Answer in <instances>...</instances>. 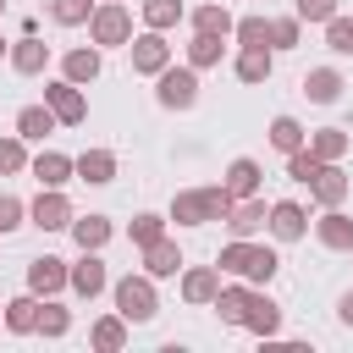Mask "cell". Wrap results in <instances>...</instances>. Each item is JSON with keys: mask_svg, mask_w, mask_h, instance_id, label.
<instances>
[{"mask_svg": "<svg viewBox=\"0 0 353 353\" xmlns=\"http://www.w3.org/2000/svg\"><path fill=\"white\" fill-rule=\"evenodd\" d=\"M221 265H226V270H243V276H259V281H265V276L276 270V254H265V248H226V254H221Z\"/></svg>", "mask_w": 353, "mask_h": 353, "instance_id": "1", "label": "cell"}, {"mask_svg": "<svg viewBox=\"0 0 353 353\" xmlns=\"http://www.w3.org/2000/svg\"><path fill=\"white\" fill-rule=\"evenodd\" d=\"M116 303H121L127 320H149V314H154V292H149L143 281H121V287H116Z\"/></svg>", "mask_w": 353, "mask_h": 353, "instance_id": "2", "label": "cell"}, {"mask_svg": "<svg viewBox=\"0 0 353 353\" xmlns=\"http://www.w3.org/2000/svg\"><path fill=\"white\" fill-rule=\"evenodd\" d=\"M160 99H165V105H193V77H188V72H165Z\"/></svg>", "mask_w": 353, "mask_h": 353, "instance_id": "3", "label": "cell"}, {"mask_svg": "<svg viewBox=\"0 0 353 353\" xmlns=\"http://www.w3.org/2000/svg\"><path fill=\"white\" fill-rule=\"evenodd\" d=\"M270 226H276V237H298L303 232V210L298 204H276L270 210Z\"/></svg>", "mask_w": 353, "mask_h": 353, "instance_id": "4", "label": "cell"}, {"mask_svg": "<svg viewBox=\"0 0 353 353\" xmlns=\"http://www.w3.org/2000/svg\"><path fill=\"white\" fill-rule=\"evenodd\" d=\"M33 221H39L44 232H50V226H66V204L50 193V199H39V204H33Z\"/></svg>", "mask_w": 353, "mask_h": 353, "instance_id": "5", "label": "cell"}, {"mask_svg": "<svg viewBox=\"0 0 353 353\" xmlns=\"http://www.w3.org/2000/svg\"><path fill=\"white\" fill-rule=\"evenodd\" d=\"M165 61V44L160 39H138V50H132V66H143V72H154Z\"/></svg>", "mask_w": 353, "mask_h": 353, "instance_id": "6", "label": "cell"}, {"mask_svg": "<svg viewBox=\"0 0 353 353\" xmlns=\"http://www.w3.org/2000/svg\"><path fill=\"white\" fill-rule=\"evenodd\" d=\"M50 105H55L61 121H77V116H83V99H77L72 88H50Z\"/></svg>", "mask_w": 353, "mask_h": 353, "instance_id": "7", "label": "cell"}, {"mask_svg": "<svg viewBox=\"0 0 353 353\" xmlns=\"http://www.w3.org/2000/svg\"><path fill=\"white\" fill-rule=\"evenodd\" d=\"M72 281H77V292H99V287H105V270H99V259H83V265L72 270Z\"/></svg>", "mask_w": 353, "mask_h": 353, "instance_id": "8", "label": "cell"}, {"mask_svg": "<svg viewBox=\"0 0 353 353\" xmlns=\"http://www.w3.org/2000/svg\"><path fill=\"white\" fill-rule=\"evenodd\" d=\"M72 232H77V243H83V248H99V243H105V232H110V226H105V221H99V215H88V221H77V226H72Z\"/></svg>", "mask_w": 353, "mask_h": 353, "instance_id": "9", "label": "cell"}, {"mask_svg": "<svg viewBox=\"0 0 353 353\" xmlns=\"http://www.w3.org/2000/svg\"><path fill=\"white\" fill-rule=\"evenodd\" d=\"M94 33H99V39H105V44H116V39H121V33H127V17H121V11H105V17H99V22H94Z\"/></svg>", "mask_w": 353, "mask_h": 353, "instance_id": "10", "label": "cell"}, {"mask_svg": "<svg viewBox=\"0 0 353 353\" xmlns=\"http://www.w3.org/2000/svg\"><path fill=\"white\" fill-rule=\"evenodd\" d=\"M303 88H309V99H336V88H342V83H336V72H314Z\"/></svg>", "mask_w": 353, "mask_h": 353, "instance_id": "11", "label": "cell"}, {"mask_svg": "<svg viewBox=\"0 0 353 353\" xmlns=\"http://www.w3.org/2000/svg\"><path fill=\"white\" fill-rule=\"evenodd\" d=\"M17 127H22V138H44L50 132V110H22Z\"/></svg>", "mask_w": 353, "mask_h": 353, "instance_id": "12", "label": "cell"}, {"mask_svg": "<svg viewBox=\"0 0 353 353\" xmlns=\"http://www.w3.org/2000/svg\"><path fill=\"white\" fill-rule=\"evenodd\" d=\"M77 171H83L88 182H110V154H83Z\"/></svg>", "mask_w": 353, "mask_h": 353, "instance_id": "13", "label": "cell"}, {"mask_svg": "<svg viewBox=\"0 0 353 353\" xmlns=\"http://www.w3.org/2000/svg\"><path fill=\"white\" fill-rule=\"evenodd\" d=\"M254 182H259V165L254 160H237L232 165V193H254Z\"/></svg>", "mask_w": 353, "mask_h": 353, "instance_id": "14", "label": "cell"}, {"mask_svg": "<svg viewBox=\"0 0 353 353\" xmlns=\"http://www.w3.org/2000/svg\"><path fill=\"white\" fill-rule=\"evenodd\" d=\"M176 265H182V259H176V248H165V243H154V248H149V270H154V276H171Z\"/></svg>", "mask_w": 353, "mask_h": 353, "instance_id": "15", "label": "cell"}, {"mask_svg": "<svg viewBox=\"0 0 353 353\" xmlns=\"http://www.w3.org/2000/svg\"><path fill=\"white\" fill-rule=\"evenodd\" d=\"M33 287H44V292L61 287V259H39V265H33Z\"/></svg>", "mask_w": 353, "mask_h": 353, "instance_id": "16", "label": "cell"}, {"mask_svg": "<svg viewBox=\"0 0 353 353\" xmlns=\"http://www.w3.org/2000/svg\"><path fill=\"white\" fill-rule=\"evenodd\" d=\"M254 331H276V303H248V314H243Z\"/></svg>", "mask_w": 353, "mask_h": 353, "instance_id": "17", "label": "cell"}, {"mask_svg": "<svg viewBox=\"0 0 353 353\" xmlns=\"http://www.w3.org/2000/svg\"><path fill=\"white\" fill-rule=\"evenodd\" d=\"M66 72H72V77L83 83V77H94V72H99V55H88V50H77V55L66 61Z\"/></svg>", "mask_w": 353, "mask_h": 353, "instance_id": "18", "label": "cell"}, {"mask_svg": "<svg viewBox=\"0 0 353 353\" xmlns=\"http://www.w3.org/2000/svg\"><path fill=\"white\" fill-rule=\"evenodd\" d=\"M270 138H276V149H287V154H292V149H298V138H303V132H298V127H292V121H287V116H281V121H276V127H270Z\"/></svg>", "mask_w": 353, "mask_h": 353, "instance_id": "19", "label": "cell"}, {"mask_svg": "<svg viewBox=\"0 0 353 353\" xmlns=\"http://www.w3.org/2000/svg\"><path fill=\"white\" fill-rule=\"evenodd\" d=\"M66 171H72V165H66L61 154H39V176H44V182H66Z\"/></svg>", "mask_w": 353, "mask_h": 353, "instance_id": "20", "label": "cell"}, {"mask_svg": "<svg viewBox=\"0 0 353 353\" xmlns=\"http://www.w3.org/2000/svg\"><path fill=\"white\" fill-rule=\"evenodd\" d=\"M342 188H347V182H342L336 171H314V193H320V199H342Z\"/></svg>", "mask_w": 353, "mask_h": 353, "instance_id": "21", "label": "cell"}, {"mask_svg": "<svg viewBox=\"0 0 353 353\" xmlns=\"http://www.w3.org/2000/svg\"><path fill=\"white\" fill-rule=\"evenodd\" d=\"M17 66H22V72H39V66H44V50H39L33 39H22V50H17Z\"/></svg>", "mask_w": 353, "mask_h": 353, "instance_id": "22", "label": "cell"}, {"mask_svg": "<svg viewBox=\"0 0 353 353\" xmlns=\"http://www.w3.org/2000/svg\"><path fill=\"white\" fill-rule=\"evenodd\" d=\"M265 72H270V55H265V50H254V55H243V77H248V83H259Z\"/></svg>", "mask_w": 353, "mask_h": 353, "instance_id": "23", "label": "cell"}, {"mask_svg": "<svg viewBox=\"0 0 353 353\" xmlns=\"http://www.w3.org/2000/svg\"><path fill=\"white\" fill-rule=\"evenodd\" d=\"M325 243H336V248H347V243H353V226H347L342 215H331V221H325Z\"/></svg>", "mask_w": 353, "mask_h": 353, "instance_id": "24", "label": "cell"}, {"mask_svg": "<svg viewBox=\"0 0 353 353\" xmlns=\"http://www.w3.org/2000/svg\"><path fill=\"white\" fill-rule=\"evenodd\" d=\"M221 314H226V320H243V314H248V298H243V292H226V298H221Z\"/></svg>", "mask_w": 353, "mask_h": 353, "instance_id": "25", "label": "cell"}, {"mask_svg": "<svg viewBox=\"0 0 353 353\" xmlns=\"http://www.w3.org/2000/svg\"><path fill=\"white\" fill-rule=\"evenodd\" d=\"M83 11H88V0H55V17L61 22H83Z\"/></svg>", "mask_w": 353, "mask_h": 353, "instance_id": "26", "label": "cell"}, {"mask_svg": "<svg viewBox=\"0 0 353 353\" xmlns=\"http://www.w3.org/2000/svg\"><path fill=\"white\" fill-rule=\"evenodd\" d=\"M259 221H265V210H259V204H248V210H237V221H232V226H237V232H254Z\"/></svg>", "mask_w": 353, "mask_h": 353, "instance_id": "27", "label": "cell"}, {"mask_svg": "<svg viewBox=\"0 0 353 353\" xmlns=\"http://www.w3.org/2000/svg\"><path fill=\"white\" fill-rule=\"evenodd\" d=\"M221 55V44H215V33H204L199 44H193V61H215Z\"/></svg>", "mask_w": 353, "mask_h": 353, "instance_id": "28", "label": "cell"}, {"mask_svg": "<svg viewBox=\"0 0 353 353\" xmlns=\"http://www.w3.org/2000/svg\"><path fill=\"white\" fill-rule=\"evenodd\" d=\"M11 325H17V331H28V325H33V303H28V298H22V303H11Z\"/></svg>", "mask_w": 353, "mask_h": 353, "instance_id": "29", "label": "cell"}, {"mask_svg": "<svg viewBox=\"0 0 353 353\" xmlns=\"http://www.w3.org/2000/svg\"><path fill=\"white\" fill-rule=\"evenodd\" d=\"M331 44L336 50H353V22H331Z\"/></svg>", "mask_w": 353, "mask_h": 353, "instance_id": "30", "label": "cell"}, {"mask_svg": "<svg viewBox=\"0 0 353 353\" xmlns=\"http://www.w3.org/2000/svg\"><path fill=\"white\" fill-rule=\"evenodd\" d=\"M17 215H22V204H17V199H0V232H11Z\"/></svg>", "mask_w": 353, "mask_h": 353, "instance_id": "31", "label": "cell"}, {"mask_svg": "<svg viewBox=\"0 0 353 353\" xmlns=\"http://www.w3.org/2000/svg\"><path fill=\"white\" fill-rule=\"evenodd\" d=\"M199 28H204V33H215V28L226 33V11H199Z\"/></svg>", "mask_w": 353, "mask_h": 353, "instance_id": "32", "label": "cell"}, {"mask_svg": "<svg viewBox=\"0 0 353 353\" xmlns=\"http://www.w3.org/2000/svg\"><path fill=\"white\" fill-rule=\"evenodd\" d=\"M314 171H320V165H314V160H309V154H298V149H292V176H303V182H309V176H314Z\"/></svg>", "mask_w": 353, "mask_h": 353, "instance_id": "33", "label": "cell"}, {"mask_svg": "<svg viewBox=\"0 0 353 353\" xmlns=\"http://www.w3.org/2000/svg\"><path fill=\"white\" fill-rule=\"evenodd\" d=\"M210 287H215V281H210L204 270H199V276H188V298H210Z\"/></svg>", "mask_w": 353, "mask_h": 353, "instance_id": "34", "label": "cell"}, {"mask_svg": "<svg viewBox=\"0 0 353 353\" xmlns=\"http://www.w3.org/2000/svg\"><path fill=\"white\" fill-rule=\"evenodd\" d=\"M171 17H176L171 0H149V22H171Z\"/></svg>", "mask_w": 353, "mask_h": 353, "instance_id": "35", "label": "cell"}, {"mask_svg": "<svg viewBox=\"0 0 353 353\" xmlns=\"http://www.w3.org/2000/svg\"><path fill=\"white\" fill-rule=\"evenodd\" d=\"M22 165V149L17 143H0V171H17Z\"/></svg>", "mask_w": 353, "mask_h": 353, "instance_id": "36", "label": "cell"}, {"mask_svg": "<svg viewBox=\"0 0 353 353\" xmlns=\"http://www.w3.org/2000/svg\"><path fill=\"white\" fill-rule=\"evenodd\" d=\"M298 11H303V17H331L336 6H331V0H298Z\"/></svg>", "mask_w": 353, "mask_h": 353, "instance_id": "37", "label": "cell"}, {"mask_svg": "<svg viewBox=\"0 0 353 353\" xmlns=\"http://www.w3.org/2000/svg\"><path fill=\"white\" fill-rule=\"evenodd\" d=\"M132 232H138V237H143V243H154V237H160V221H154V215H143V221H138V226H132Z\"/></svg>", "mask_w": 353, "mask_h": 353, "instance_id": "38", "label": "cell"}, {"mask_svg": "<svg viewBox=\"0 0 353 353\" xmlns=\"http://www.w3.org/2000/svg\"><path fill=\"white\" fill-rule=\"evenodd\" d=\"M243 39L248 44H265V22H243Z\"/></svg>", "mask_w": 353, "mask_h": 353, "instance_id": "39", "label": "cell"}, {"mask_svg": "<svg viewBox=\"0 0 353 353\" xmlns=\"http://www.w3.org/2000/svg\"><path fill=\"white\" fill-rule=\"evenodd\" d=\"M342 320H347V325H353V292H347V298H342Z\"/></svg>", "mask_w": 353, "mask_h": 353, "instance_id": "40", "label": "cell"}, {"mask_svg": "<svg viewBox=\"0 0 353 353\" xmlns=\"http://www.w3.org/2000/svg\"><path fill=\"white\" fill-rule=\"evenodd\" d=\"M0 6H6V0H0Z\"/></svg>", "mask_w": 353, "mask_h": 353, "instance_id": "41", "label": "cell"}]
</instances>
